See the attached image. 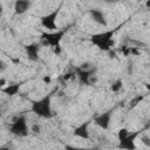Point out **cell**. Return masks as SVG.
I'll list each match as a JSON object with an SVG mask.
<instances>
[{"instance_id":"obj_15","label":"cell","mask_w":150,"mask_h":150,"mask_svg":"<svg viewBox=\"0 0 150 150\" xmlns=\"http://www.w3.org/2000/svg\"><path fill=\"white\" fill-rule=\"evenodd\" d=\"M32 131H33V132H35V134H38V132L40 131V127H39L38 124H34V125L32 127Z\"/></svg>"},{"instance_id":"obj_8","label":"cell","mask_w":150,"mask_h":150,"mask_svg":"<svg viewBox=\"0 0 150 150\" xmlns=\"http://www.w3.org/2000/svg\"><path fill=\"white\" fill-rule=\"evenodd\" d=\"M90 14H91L94 21H96V22L100 23V25L107 26V22H105V20H104V16H103L102 11H98V9H90Z\"/></svg>"},{"instance_id":"obj_2","label":"cell","mask_w":150,"mask_h":150,"mask_svg":"<svg viewBox=\"0 0 150 150\" xmlns=\"http://www.w3.org/2000/svg\"><path fill=\"white\" fill-rule=\"evenodd\" d=\"M32 110L35 114H38L39 116L50 117L52 114H50V108H49V96L42 98L41 101L34 102L33 103V107H32Z\"/></svg>"},{"instance_id":"obj_14","label":"cell","mask_w":150,"mask_h":150,"mask_svg":"<svg viewBox=\"0 0 150 150\" xmlns=\"http://www.w3.org/2000/svg\"><path fill=\"white\" fill-rule=\"evenodd\" d=\"M129 136V131L127 130V129H121L120 131H118V138H120V141H123L124 138H127Z\"/></svg>"},{"instance_id":"obj_13","label":"cell","mask_w":150,"mask_h":150,"mask_svg":"<svg viewBox=\"0 0 150 150\" xmlns=\"http://www.w3.org/2000/svg\"><path fill=\"white\" fill-rule=\"evenodd\" d=\"M121 88H122V81H121V80H117V81H115V82L111 84V90L115 91V93H117Z\"/></svg>"},{"instance_id":"obj_18","label":"cell","mask_w":150,"mask_h":150,"mask_svg":"<svg viewBox=\"0 0 150 150\" xmlns=\"http://www.w3.org/2000/svg\"><path fill=\"white\" fill-rule=\"evenodd\" d=\"M145 5H146V7H150V0H146V4Z\"/></svg>"},{"instance_id":"obj_7","label":"cell","mask_w":150,"mask_h":150,"mask_svg":"<svg viewBox=\"0 0 150 150\" xmlns=\"http://www.w3.org/2000/svg\"><path fill=\"white\" fill-rule=\"evenodd\" d=\"M30 6V1L29 0H16L14 4V9L16 14H22L25 13Z\"/></svg>"},{"instance_id":"obj_12","label":"cell","mask_w":150,"mask_h":150,"mask_svg":"<svg viewBox=\"0 0 150 150\" xmlns=\"http://www.w3.org/2000/svg\"><path fill=\"white\" fill-rule=\"evenodd\" d=\"M19 90V84H9L6 89H4V91L8 95H15Z\"/></svg>"},{"instance_id":"obj_11","label":"cell","mask_w":150,"mask_h":150,"mask_svg":"<svg viewBox=\"0 0 150 150\" xmlns=\"http://www.w3.org/2000/svg\"><path fill=\"white\" fill-rule=\"evenodd\" d=\"M87 125H88V122L84 123V124H82L81 127H79V128L75 130V135L79 136V137H81V138H88L89 135H88V132H87Z\"/></svg>"},{"instance_id":"obj_3","label":"cell","mask_w":150,"mask_h":150,"mask_svg":"<svg viewBox=\"0 0 150 150\" xmlns=\"http://www.w3.org/2000/svg\"><path fill=\"white\" fill-rule=\"evenodd\" d=\"M11 132L18 136H26L27 132V124H26V120L25 117H19L18 120H15L9 128Z\"/></svg>"},{"instance_id":"obj_5","label":"cell","mask_w":150,"mask_h":150,"mask_svg":"<svg viewBox=\"0 0 150 150\" xmlns=\"http://www.w3.org/2000/svg\"><path fill=\"white\" fill-rule=\"evenodd\" d=\"M59 14V9L54 11L53 13H50L49 15L47 16H43L41 19V25L45 27V28H48V29H56V25H55V21H56V16Z\"/></svg>"},{"instance_id":"obj_19","label":"cell","mask_w":150,"mask_h":150,"mask_svg":"<svg viewBox=\"0 0 150 150\" xmlns=\"http://www.w3.org/2000/svg\"><path fill=\"white\" fill-rule=\"evenodd\" d=\"M114 1H117V0H114Z\"/></svg>"},{"instance_id":"obj_6","label":"cell","mask_w":150,"mask_h":150,"mask_svg":"<svg viewBox=\"0 0 150 150\" xmlns=\"http://www.w3.org/2000/svg\"><path fill=\"white\" fill-rule=\"evenodd\" d=\"M110 118H111V112H110V111H108V112H103L102 115H100V116L95 120V122H96V124H97V125H100L101 128L107 129V128L109 127Z\"/></svg>"},{"instance_id":"obj_1","label":"cell","mask_w":150,"mask_h":150,"mask_svg":"<svg viewBox=\"0 0 150 150\" xmlns=\"http://www.w3.org/2000/svg\"><path fill=\"white\" fill-rule=\"evenodd\" d=\"M112 34H114V30H108V32H104V33H100V34L93 35L90 40L98 48H101L103 50H109L114 46Z\"/></svg>"},{"instance_id":"obj_16","label":"cell","mask_w":150,"mask_h":150,"mask_svg":"<svg viewBox=\"0 0 150 150\" xmlns=\"http://www.w3.org/2000/svg\"><path fill=\"white\" fill-rule=\"evenodd\" d=\"M71 77H74V74H73V73H67V74L63 76V80H69V79H71Z\"/></svg>"},{"instance_id":"obj_9","label":"cell","mask_w":150,"mask_h":150,"mask_svg":"<svg viewBox=\"0 0 150 150\" xmlns=\"http://www.w3.org/2000/svg\"><path fill=\"white\" fill-rule=\"evenodd\" d=\"M38 50H39V47L36 45H29L26 47V52H27V55L30 60H36L38 59Z\"/></svg>"},{"instance_id":"obj_17","label":"cell","mask_w":150,"mask_h":150,"mask_svg":"<svg viewBox=\"0 0 150 150\" xmlns=\"http://www.w3.org/2000/svg\"><path fill=\"white\" fill-rule=\"evenodd\" d=\"M43 82H45V83H49V82H50V77H49V76H45V77H43Z\"/></svg>"},{"instance_id":"obj_4","label":"cell","mask_w":150,"mask_h":150,"mask_svg":"<svg viewBox=\"0 0 150 150\" xmlns=\"http://www.w3.org/2000/svg\"><path fill=\"white\" fill-rule=\"evenodd\" d=\"M64 34V30H59L56 33H43L41 35V39L45 40V43L50 46V47H56L59 46L60 40L62 39Z\"/></svg>"},{"instance_id":"obj_10","label":"cell","mask_w":150,"mask_h":150,"mask_svg":"<svg viewBox=\"0 0 150 150\" xmlns=\"http://www.w3.org/2000/svg\"><path fill=\"white\" fill-rule=\"evenodd\" d=\"M77 74H79V79H80V81L82 83H84V84H89L90 83V81H89V79H90V71L89 70L80 69V70H77Z\"/></svg>"}]
</instances>
